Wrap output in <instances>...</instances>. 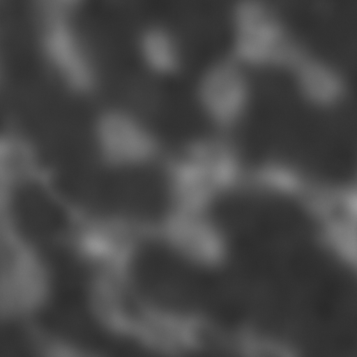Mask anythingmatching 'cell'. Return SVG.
Returning a JSON list of instances; mask_svg holds the SVG:
<instances>
[{
  "label": "cell",
  "mask_w": 357,
  "mask_h": 357,
  "mask_svg": "<svg viewBox=\"0 0 357 357\" xmlns=\"http://www.w3.org/2000/svg\"><path fill=\"white\" fill-rule=\"evenodd\" d=\"M128 294L147 310L170 318L208 311L215 275L208 274L174 245L161 240L139 243L126 264Z\"/></svg>",
  "instance_id": "1"
},
{
  "label": "cell",
  "mask_w": 357,
  "mask_h": 357,
  "mask_svg": "<svg viewBox=\"0 0 357 357\" xmlns=\"http://www.w3.org/2000/svg\"><path fill=\"white\" fill-rule=\"evenodd\" d=\"M235 28L236 50L246 61L296 64L301 58L278 21L256 1L240 4L235 14Z\"/></svg>",
  "instance_id": "2"
},
{
  "label": "cell",
  "mask_w": 357,
  "mask_h": 357,
  "mask_svg": "<svg viewBox=\"0 0 357 357\" xmlns=\"http://www.w3.org/2000/svg\"><path fill=\"white\" fill-rule=\"evenodd\" d=\"M38 39L45 60L70 86L82 89L93 79L91 61L69 14L37 13Z\"/></svg>",
  "instance_id": "3"
},
{
  "label": "cell",
  "mask_w": 357,
  "mask_h": 357,
  "mask_svg": "<svg viewBox=\"0 0 357 357\" xmlns=\"http://www.w3.org/2000/svg\"><path fill=\"white\" fill-rule=\"evenodd\" d=\"M209 144L192 145L173 164L170 179L180 208L190 207L204 199L222 180L220 156Z\"/></svg>",
  "instance_id": "4"
},
{
  "label": "cell",
  "mask_w": 357,
  "mask_h": 357,
  "mask_svg": "<svg viewBox=\"0 0 357 357\" xmlns=\"http://www.w3.org/2000/svg\"><path fill=\"white\" fill-rule=\"evenodd\" d=\"M104 157L115 165H134L151 157L154 144L148 132L135 120L121 113L103 116L98 128Z\"/></svg>",
  "instance_id": "5"
},
{
  "label": "cell",
  "mask_w": 357,
  "mask_h": 357,
  "mask_svg": "<svg viewBox=\"0 0 357 357\" xmlns=\"http://www.w3.org/2000/svg\"><path fill=\"white\" fill-rule=\"evenodd\" d=\"M139 47L143 58L154 70L167 73L176 68L178 61L177 47L163 29H149L142 33Z\"/></svg>",
  "instance_id": "6"
}]
</instances>
